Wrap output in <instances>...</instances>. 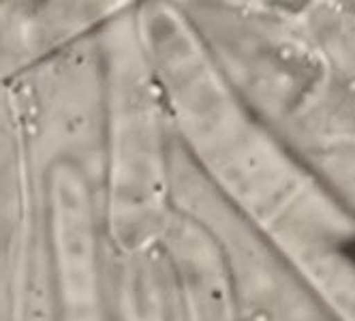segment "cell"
<instances>
[{"label": "cell", "mask_w": 355, "mask_h": 321, "mask_svg": "<svg viewBox=\"0 0 355 321\" xmlns=\"http://www.w3.org/2000/svg\"><path fill=\"white\" fill-rule=\"evenodd\" d=\"M24 161L19 321H118L96 33L9 88Z\"/></svg>", "instance_id": "cell-1"}, {"label": "cell", "mask_w": 355, "mask_h": 321, "mask_svg": "<svg viewBox=\"0 0 355 321\" xmlns=\"http://www.w3.org/2000/svg\"><path fill=\"white\" fill-rule=\"evenodd\" d=\"M101 157L107 227L116 253L157 246L173 216L171 122L135 21L124 3L96 31Z\"/></svg>", "instance_id": "cell-2"}, {"label": "cell", "mask_w": 355, "mask_h": 321, "mask_svg": "<svg viewBox=\"0 0 355 321\" xmlns=\"http://www.w3.org/2000/svg\"><path fill=\"white\" fill-rule=\"evenodd\" d=\"M112 0L0 3V90L90 37L122 7Z\"/></svg>", "instance_id": "cell-3"}, {"label": "cell", "mask_w": 355, "mask_h": 321, "mask_svg": "<svg viewBox=\"0 0 355 321\" xmlns=\"http://www.w3.org/2000/svg\"><path fill=\"white\" fill-rule=\"evenodd\" d=\"M118 321H187L180 289L163 244L118 253Z\"/></svg>", "instance_id": "cell-4"}]
</instances>
